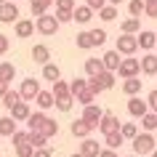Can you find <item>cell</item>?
Listing matches in <instances>:
<instances>
[{
	"mask_svg": "<svg viewBox=\"0 0 157 157\" xmlns=\"http://www.w3.org/2000/svg\"><path fill=\"white\" fill-rule=\"evenodd\" d=\"M11 141H13V147H19V144H27V141H29V131H13Z\"/></svg>",
	"mask_w": 157,
	"mask_h": 157,
	"instance_id": "cell-43",
	"label": "cell"
},
{
	"mask_svg": "<svg viewBox=\"0 0 157 157\" xmlns=\"http://www.w3.org/2000/svg\"><path fill=\"white\" fill-rule=\"evenodd\" d=\"M13 32H16L19 40L32 37V32H35V21H29V19H16V21H13Z\"/></svg>",
	"mask_w": 157,
	"mask_h": 157,
	"instance_id": "cell-11",
	"label": "cell"
},
{
	"mask_svg": "<svg viewBox=\"0 0 157 157\" xmlns=\"http://www.w3.org/2000/svg\"><path fill=\"white\" fill-rule=\"evenodd\" d=\"M37 91H40V80H35V77H27V80H21V88H19V93H21V101H35Z\"/></svg>",
	"mask_w": 157,
	"mask_h": 157,
	"instance_id": "cell-7",
	"label": "cell"
},
{
	"mask_svg": "<svg viewBox=\"0 0 157 157\" xmlns=\"http://www.w3.org/2000/svg\"><path fill=\"white\" fill-rule=\"evenodd\" d=\"M16 101H21V93H19V91H11V88H8V91H6V96H3V107L11 109Z\"/></svg>",
	"mask_w": 157,
	"mask_h": 157,
	"instance_id": "cell-38",
	"label": "cell"
},
{
	"mask_svg": "<svg viewBox=\"0 0 157 157\" xmlns=\"http://www.w3.org/2000/svg\"><path fill=\"white\" fill-rule=\"evenodd\" d=\"M147 107H149V112H157V88H155V91H149V96H147Z\"/></svg>",
	"mask_w": 157,
	"mask_h": 157,
	"instance_id": "cell-47",
	"label": "cell"
},
{
	"mask_svg": "<svg viewBox=\"0 0 157 157\" xmlns=\"http://www.w3.org/2000/svg\"><path fill=\"white\" fill-rule=\"evenodd\" d=\"M93 13H96V11L88 8V6H75V8H72V21H77V24H88V21L93 19Z\"/></svg>",
	"mask_w": 157,
	"mask_h": 157,
	"instance_id": "cell-15",
	"label": "cell"
},
{
	"mask_svg": "<svg viewBox=\"0 0 157 157\" xmlns=\"http://www.w3.org/2000/svg\"><path fill=\"white\" fill-rule=\"evenodd\" d=\"M29 144H32L35 149H40V147H48V139H45L40 131H29Z\"/></svg>",
	"mask_w": 157,
	"mask_h": 157,
	"instance_id": "cell-37",
	"label": "cell"
},
{
	"mask_svg": "<svg viewBox=\"0 0 157 157\" xmlns=\"http://www.w3.org/2000/svg\"><path fill=\"white\" fill-rule=\"evenodd\" d=\"M147 112H149L147 101H141L139 96H131V99H128V115H131V117H136V120H139V117L147 115Z\"/></svg>",
	"mask_w": 157,
	"mask_h": 157,
	"instance_id": "cell-14",
	"label": "cell"
},
{
	"mask_svg": "<svg viewBox=\"0 0 157 157\" xmlns=\"http://www.w3.org/2000/svg\"><path fill=\"white\" fill-rule=\"evenodd\" d=\"M13 77H16V67L11 64V61H0V80L11 83Z\"/></svg>",
	"mask_w": 157,
	"mask_h": 157,
	"instance_id": "cell-30",
	"label": "cell"
},
{
	"mask_svg": "<svg viewBox=\"0 0 157 157\" xmlns=\"http://www.w3.org/2000/svg\"><path fill=\"white\" fill-rule=\"evenodd\" d=\"M128 157H139V155H128Z\"/></svg>",
	"mask_w": 157,
	"mask_h": 157,
	"instance_id": "cell-58",
	"label": "cell"
},
{
	"mask_svg": "<svg viewBox=\"0 0 157 157\" xmlns=\"http://www.w3.org/2000/svg\"><path fill=\"white\" fill-rule=\"evenodd\" d=\"M51 6H53V0H29V11H32V16H43V13H48Z\"/></svg>",
	"mask_w": 157,
	"mask_h": 157,
	"instance_id": "cell-24",
	"label": "cell"
},
{
	"mask_svg": "<svg viewBox=\"0 0 157 157\" xmlns=\"http://www.w3.org/2000/svg\"><path fill=\"white\" fill-rule=\"evenodd\" d=\"M139 120H141V128H144L147 133L157 131V112H147V115H141Z\"/></svg>",
	"mask_w": 157,
	"mask_h": 157,
	"instance_id": "cell-28",
	"label": "cell"
},
{
	"mask_svg": "<svg viewBox=\"0 0 157 157\" xmlns=\"http://www.w3.org/2000/svg\"><path fill=\"white\" fill-rule=\"evenodd\" d=\"M45 120H48V115H45L43 109H40V112H29V117L24 120V123H27V131H40Z\"/></svg>",
	"mask_w": 157,
	"mask_h": 157,
	"instance_id": "cell-18",
	"label": "cell"
},
{
	"mask_svg": "<svg viewBox=\"0 0 157 157\" xmlns=\"http://www.w3.org/2000/svg\"><path fill=\"white\" fill-rule=\"evenodd\" d=\"M141 64V75H147V77H155L157 75V53H144L139 59Z\"/></svg>",
	"mask_w": 157,
	"mask_h": 157,
	"instance_id": "cell-10",
	"label": "cell"
},
{
	"mask_svg": "<svg viewBox=\"0 0 157 157\" xmlns=\"http://www.w3.org/2000/svg\"><path fill=\"white\" fill-rule=\"evenodd\" d=\"M115 51L120 53V56H133L136 51H139V43H136V35H120L117 37V45H115Z\"/></svg>",
	"mask_w": 157,
	"mask_h": 157,
	"instance_id": "cell-5",
	"label": "cell"
},
{
	"mask_svg": "<svg viewBox=\"0 0 157 157\" xmlns=\"http://www.w3.org/2000/svg\"><path fill=\"white\" fill-rule=\"evenodd\" d=\"M99 152H101L99 141L91 139V136H85L83 144H80V155H83V157H99Z\"/></svg>",
	"mask_w": 157,
	"mask_h": 157,
	"instance_id": "cell-16",
	"label": "cell"
},
{
	"mask_svg": "<svg viewBox=\"0 0 157 157\" xmlns=\"http://www.w3.org/2000/svg\"><path fill=\"white\" fill-rule=\"evenodd\" d=\"M32 61L35 64H48L51 61V48L43 45V43H37V45L32 48Z\"/></svg>",
	"mask_w": 157,
	"mask_h": 157,
	"instance_id": "cell-19",
	"label": "cell"
},
{
	"mask_svg": "<svg viewBox=\"0 0 157 157\" xmlns=\"http://www.w3.org/2000/svg\"><path fill=\"white\" fill-rule=\"evenodd\" d=\"M99 157H117V152H115V149H101V152H99Z\"/></svg>",
	"mask_w": 157,
	"mask_h": 157,
	"instance_id": "cell-52",
	"label": "cell"
},
{
	"mask_svg": "<svg viewBox=\"0 0 157 157\" xmlns=\"http://www.w3.org/2000/svg\"><path fill=\"white\" fill-rule=\"evenodd\" d=\"M101 69H104V64H101V59H85V75H88V77H93V75H99Z\"/></svg>",
	"mask_w": 157,
	"mask_h": 157,
	"instance_id": "cell-33",
	"label": "cell"
},
{
	"mask_svg": "<svg viewBox=\"0 0 157 157\" xmlns=\"http://www.w3.org/2000/svg\"><path fill=\"white\" fill-rule=\"evenodd\" d=\"M104 144H107L109 149H117V147H123V144H125V139H123V133H120V131H112V133L104 136Z\"/></svg>",
	"mask_w": 157,
	"mask_h": 157,
	"instance_id": "cell-29",
	"label": "cell"
},
{
	"mask_svg": "<svg viewBox=\"0 0 157 157\" xmlns=\"http://www.w3.org/2000/svg\"><path fill=\"white\" fill-rule=\"evenodd\" d=\"M93 131H96V128H93V125H88L83 117H80V120H75V123L69 125V133H72L75 139H85V136H91Z\"/></svg>",
	"mask_w": 157,
	"mask_h": 157,
	"instance_id": "cell-12",
	"label": "cell"
},
{
	"mask_svg": "<svg viewBox=\"0 0 157 157\" xmlns=\"http://www.w3.org/2000/svg\"><path fill=\"white\" fill-rule=\"evenodd\" d=\"M72 104H75L72 96H64V99H56V101H53V107H56L59 112H69V109H72Z\"/></svg>",
	"mask_w": 157,
	"mask_h": 157,
	"instance_id": "cell-42",
	"label": "cell"
},
{
	"mask_svg": "<svg viewBox=\"0 0 157 157\" xmlns=\"http://www.w3.org/2000/svg\"><path fill=\"white\" fill-rule=\"evenodd\" d=\"M141 83H144V80H139V77H125L123 80V93L125 96H139L141 93Z\"/></svg>",
	"mask_w": 157,
	"mask_h": 157,
	"instance_id": "cell-20",
	"label": "cell"
},
{
	"mask_svg": "<svg viewBox=\"0 0 157 157\" xmlns=\"http://www.w3.org/2000/svg\"><path fill=\"white\" fill-rule=\"evenodd\" d=\"M88 32H91L93 48H99V45H104V43H107V32H104V29H88Z\"/></svg>",
	"mask_w": 157,
	"mask_h": 157,
	"instance_id": "cell-40",
	"label": "cell"
},
{
	"mask_svg": "<svg viewBox=\"0 0 157 157\" xmlns=\"http://www.w3.org/2000/svg\"><path fill=\"white\" fill-rule=\"evenodd\" d=\"M13 131H16V120L11 115H6V117H0V136H13Z\"/></svg>",
	"mask_w": 157,
	"mask_h": 157,
	"instance_id": "cell-25",
	"label": "cell"
},
{
	"mask_svg": "<svg viewBox=\"0 0 157 157\" xmlns=\"http://www.w3.org/2000/svg\"><path fill=\"white\" fill-rule=\"evenodd\" d=\"M101 115H104V109H101L99 104H96V101H93V104H88V107H83V120H85L88 125H93V128L99 125Z\"/></svg>",
	"mask_w": 157,
	"mask_h": 157,
	"instance_id": "cell-9",
	"label": "cell"
},
{
	"mask_svg": "<svg viewBox=\"0 0 157 157\" xmlns=\"http://www.w3.org/2000/svg\"><path fill=\"white\" fill-rule=\"evenodd\" d=\"M16 19H19L16 0H6V3H0V24H13Z\"/></svg>",
	"mask_w": 157,
	"mask_h": 157,
	"instance_id": "cell-6",
	"label": "cell"
},
{
	"mask_svg": "<svg viewBox=\"0 0 157 157\" xmlns=\"http://www.w3.org/2000/svg\"><path fill=\"white\" fill-rule=\"evenodd\" d=\"M109 6H120V3H123V0H107Z\"/></svg>",
	"mask_w": 157,
	"mask_h": 157,
	"instance_id": "cell-54",
	"label": "cell"
},
{
	"mask_svg": "<svg viewBox=\"0 0 157 157\" xmlns=\"http://www.w3.org/2000/svg\"><path fill=\"white\" fill-rule=\"evenodd\" d=\"M144 3H157V0H144Z\"/></svg>",
	"mask_w": 157,
	"mask_h": 157,
	"instance_id": "cell-57",
	"label": "cell"
},
{
	"mask_svg": "<svg viewBox=\"0 0 157 157\" xmlns=\"http://www.w3.org/2000/svg\"><path fill=\"white\" fill-rule=\"evenodd\" d=\"M8 88H11V83H6V80H0V99L6 96V91H8Z\"/></svg>",
	"mask_w": 157,
	"mask_h": 157,
	"instance_id": "cell-53",
	"label": "cell"
},
{
	"mask_svg": "<svg viewBox=\"0 0 157 157\" xmlns=\"http://www.w3.org/2000/svg\"><path fill=\"white\" fill-rule=\"evenodd\" d=\"M53 3H56V8H61V11H72L75 6H77L75 0H53Z\"/></svg>",
	"mask_w": 157,
	"mask_h": 157,
	"instance_id": "cell-48",
	"label": "cell"
},
{
	"mask_svg": "<svg viewBox=\"0 0 157 157\" xmlns=\"http://www.w3.org/2000/svg\"><path fill=\"white\" fill-rule=\"evenodd\" d=\"M32 157H53V152H51L48 147H40V149H35V155Z\"/></svg>",
	"mask_w": 157,
	"mask_h": 157,
	"instance_id": "cell-51",
	"label": "cell"
},
{
	"mask_svg": "<svg viewBox=\"0 0 157 157\" xmlns=\"http://www.w3.org/2000/svg\"><path fill=\"white\" fill-rule=\"evenodd\" d=\"M75 99H77V104H80V107H88V104H93V101H96V93H93L91 88H85V91H80Z\"/></svg>",
	"mask_w": 157,
	"mask_h": 157,
	"instance_id": "cell-34",
	"label": "cell"
},
{
	"mask_svg": "<svg viewBox=\"0 0 157 157\" xmlns=\"http://www.w3.org/2000/svg\"><path fill=\"white\" fill-rule=\"evenodd\" d=\"M40 133L43 136H45V139H53V136H59V123L56 120H45V123H43V128H40Z\"/></svg>",
	"mask_w": 157,
	"mask_h": 157,
	"instance_id": "cell-31",
	"label": "cell"
},
{
	"mask_svg": "<svg viewBox=\"0 0 157 157\" xmlns=\"http://www.w3.org/2000/svg\"><path fill=\"white\" fill-rule=\"evenodd\" d=\"M75 43H77V48H83V51H91V48H93V43H91V32H88V29H85V32H77Z\"/></svg>",
	"mask_w": 157,
	"mask_h": 157,
	"instance_id": "cell-35",
	"label": "cell"
},
{
	"mask_svg": "<svg viewBox=\"0 0 157 157\" xmlns=\"http://www.w3.org/2000/svg\"><path fill=\"white\" fill-rule=\"evenodd\" d=\"M0 3H6V0H0Z\"/></svg>",
	"mask_w": 157,
	"mask_h": 157,
	"instance_id": "cell-60",
	"label": "cell"
},
{
	"mask_svg": "<svg viewBox=\"0 0 157 157\" xmlns=\"http://www.w3.org/2000/svg\"><path fill=\"white\" fill-rule=\"evenodd\" d=\"M53 16H56L59 24H67V21H72V11H61V8H56V13H53Z\"/></svg>",
	"mask_w": 157,
	"mask_h": 157,
	"instance_id": "cell-45",
	"label": "cell"
},
{
	"mask_svg": "<svg viewBox=\"0 0 157 157\" xmlns=\"http://www.w3.org/2000/svg\"><path fill=\"white\" fill-rule=\"evenodd\" d=\"M35 155V147L27 141V144H19L16 147V157H32Z\"/></svg>",
	"mask_w": 157,
	"mask_h": 157,
	"instance_id": "cell-44",
	"label": "cell"
},
{
	"mask_svg": "<svg viewBox=\"0 0 157 157\" xmlns=\"http://www.w3.org/2000/svg\"><path fill=\"white\" fill-rule=\"evenodd\" d=\"M120 29H123L125 35H139L141 32V19L139 16H128L123 24H120Z\"/></svg>",
	"mask_w": 157,
	"mask_h": 157,
	"instance_id": "cell-23",
	"label": "cell"
},
{
	"mask_svg": "<svg viewBox=\"0 0 157 157\" xmlns=\"http://www.w3.org/2000/svg\"><path fill=\"white\" fill-rule=\"evenodd\" d=\"M128 13H131V16H144V0H131V3H128Z\"/></svg>",
	"mask_w": 157,
	"mask_h": 157,
	"instance_id": "cell-41",
	"label": "cell"
},
{
	"mask_svg": "<svg viewBox=\"0 0 157 157\" xmlns=\"http://www.w3.org/2000/svg\"><path fill=\"white\" fill-rule=\"evenodd\" d=\"M53 101H56V99H53V93H51V91H43V88L37 91V96H35V104H37V109H43V112L53 107Z\"/></svg>",
	"mask_w": 157,
	"mask_h": 157,
	"instance_id": "cell-21",
	"label": "cell"
},
{
	"mask_svg": "<svg viewBox=\"0 0 157 157\" xmlns=\"http://www.w3.org/2000/svg\"><path fill=\"white\" fill-rule=\"evenodd\" d=\"M101 64H104V69H109V72H117V67H120V53H117V51H107V53L101 56Z\"/></svg>",
	"mask_w": 157,
	"mask_h": 157,
	"instance_id": "cell-22",
	"label": "cell"
},
{
	"mask_svg": "<svg viewBox=\"0 0 157 157\" xmlns=\"http://www.w3.org/2000/svg\"><path fill=\"white\" fill-rule=\"evenodd\" d=\"M136 43H139V48H141V51H152V48L157 45L155 32H149V29H141V32L136 35Z\"/></svg>",
	"mask_w": 157,
	"mask_h": 157,
	"instance_id": "cell-17",
	"label": "cell"
},
{
	"mask_svg": "<svg viewBox=\"0 0 157 157\" xmlns=\"http://www.w3.org/2000/svg\"><path fill=\"white\" fill-rule=\"evenodd\" d=\"M51 93H53V99H64V96H72V93H69V83H64L61 77H59V80H53V88H51Z\"/></svg>",
	"mask_w": 157,
	"mask_h": 157,
	"instance_id": "cell-26",
	"label": "cell"
},
{
	"mask_svg": "<svg viewBox=\"0 0 157 157\" xmlns=\"http://www.w3.org/2000/svg\"><path fill=\"white\" fill-rule=\"evenodd\" d=\"M59 21H56V16H51V13H43V16H37L35 19V29L43 35V37H53V35L59 32Z\"/></svg>",
	"mask_w": 157,
	"mask_h": 157,
	"instance_id": "cell-3",
	"label": "cell"
},
{
	"mask_svg": "<svg viewBox=\"0 0 157 157\" xmlns=\"http://www.w3.org/2000/svg\"><path fill=\"white\" fill-rule=\"evenodd\" d=\"M144 16L147 19H157V3H144Z\"/></svg>",
	"mask_w": 157,
	"mask_h": 157,
	"instance_id": "cell-46",
	"label": "cell"
},
{
	"mask_svg": "<svg viewBox=\"0 0 157 157\" xmlns=\"http://www.w3.org/2000/svg\"><path fill=\"white\" fill-rule=\"evenodd\" d=\"M29 112H32V109H29V101H16V104L8 109V115L13 117L16 123H24L27 117H29Z\"/></svg>",
	"mask_w": 157,
	"mask_h": 157,
	"instance_id": "cell-13",
	"label": "cell"
},
{
	"mask_svg": "<svg viewBox=\"0 0 157 157\" xmlns=\"http://www.w3.org/2000/svg\"><path fill=\"white\" fill-rule=\"evenodd\" d=\"M115 72H109V69H101L99 75H93V77H88V88H91L96 96H99L101 91H109V88H115Z\"/></svg>",
	"mask_w": 157,
	"mask_h": 157,
	"instance_id": "cell-1",
	"label": "cell"
},
{
	"mask_svg": "<svg viewBox=\"0 0 157 157\" xmlns=\"http://www.w3.org/2000/svg\"><path fill=\"white\" fill-rule=\"evenodd\" d=\"M96 128L107 136V133H112V131H120V120H117V115H112V112H104Z\"/></svg>",
	"mask_w": 157,
	"mask_h": 157,
	"instance_id": "cell-8",
	"label": "cell"
},
{
	"mask_svg": "<svg viewBox=\"0 0 157 157\" xmlns=\"http://www.w3.org/2000/svg\"><path fill=\"white\" fill-rule=\"evenodd\" d=\"M115 75H120V77H139L141 75V64H139V59H133V56H125V59H120V67H117V72Z\"/></svg>",
	"mask_w": 157,
	"mask_h": 157,
	"instance_id": "cell-4",
	"label": "cell"
},
{
	"mask_svg": "<svg viewBox=\"0 0 157 157\" xmlns=\"http://www.w3.org/2000/svg\"><path fill=\"white\" fill-rule=\"evenodd\" d=\"M155 40H157V32H155Z\"/></svg>",
	"mask_w": 157,
	"mask_h": 157,
	"instance_id": "cell-59",
	"label": "cell"
},
{
	"mask_svg": "<svg viewBox=\"0 0 157 157\" xmlns=\"http://www.w3.org/2000/svg\"><path fill=\"white\" fill-rule=\"evenodd\" d=\"M120 133H123L125 141H131L133 136L139 133V125H136V123H120Z\"/></svg>",
	"mask_w": 157,
	"mask_h": 157,
	"instance_id": "cell-36",
	"label": "cell"
},
{
	"mask_svg": "<svg viewBox=\"0 0 157 157\" xmlns=\"http://www.w3.org/2000/svg\"><path fill=\"white\" fill-rule=\"evenodd\" d=\"M61 77V69H59V64H53V61H48V64H43V80H59Z\"/></svg>",
	"mask_w": 157,
	"mask_h": 157,
	"instance_id": "cell-27",
	"label": "cell"
},
{
	"mask_svg": "<svg viewBox=\"0 0 157 157\" xmlns=\"http://www.w3.org/2000/svg\"><path fill=\"white\" fill-rule=\"evenodd\" d=\"M152 157H157V147H155V149H152Z\"/></svg>",
	"mask_w": 157,
	"mask_h": 157,
	"instance_id": "cell-56",
	"label": "cell"
},
{
	"mask_svg": "<svg viewBox=\"0 0 157 157\" xmlns=\"http://www.w3.org/2000/svg\"><path fill=\"white\" fill-rule=\"evenodd\" d=\"M8 48H11L8 37H6V35H0V56H3V53H8Z\"/></svg>",
	"mask_w": 157,
	"mask_h": 157,
	"instance_id": "cell-50",
	"label": "cell"
},
{
	"mask_svg": "<svg viewBox=\"0 0 157 157\" xmlns=\"http://www.w3.org/2000/svg\"><path fill=\"white\" fill-rule=\"evenodd\" d=\"M69 157H83V155H80V152H75V155H69Z\"/></svg>",
	"mask_w": 157,
	"mask_h": 157,
	"instance_id": "cell-55",
	"label": "cell"
},
{
	"mask_svg": "<svg viewBox=\"0 0 157 157\" xmlns=\"http://www.w3.org/2000/svg\"><path fill=\"white\" fill-rule=\"evenodd\" d=\"M99 19H101V21H115V19H117V6H109V3H107V6H101V8H99Z\"/></svg>",
	"mask_w": 157,
	"mask_h": 157,
	"instance_id": "cell-32",
	"label": "cell"
},
{
	"mask_svg": "<svg viewBox=\"0 0 157 157\" xmlns=\"http://www.w3.org/2000/svg\"><path fill=\"white\" fill-rule=\"evenodd\" d=\"M131 144H133V155H139V157H144V155H152V149H155V136L152 133H136L131 139Z\"/></svg>",
	"mask_w": 157,
	"mask_h": 157,
	"instance_id": "cell-2",
	"label": "cell"
},
{
	"mask_svg": "<svg viewBox=\"0 0 157 157\" xmlns=\"http://www.w3.org/2000/svg\"><path fill=\"white\" fill-rule=\"evenodd\" d=\"M85 88H88V80H83V77H75L72 83H69V93H72V99H75L80 91H85Z\"/></svg>",
	"mask_w": 157,
	"mask_h": 157,
	"instance_id": "cell-39",
	"label": "cell"
},
{
	"mask_svg": "<svg viewBox=\"0 0 157 157\" xmlns=\"http://www.w3.org/2000/svg\"><path fill=\"white\" fill-rule=\"evenodd\" d=\"M85 6H88V8H93V11H99L101 6H107V0H85Z\"/></svg>",
	"mask_w": 157,
	"mask_h": 157,
	"instance_id": "cell-49",
	"label": "cell"
}]
</instances>
